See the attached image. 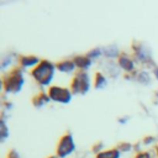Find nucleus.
Wrapping results in <instances>:
<instances>
[{
  "mask_svg": "<svg viewBox=\"0 0 158 158\" xmlns=\"http://www.w3.org/2000/svg\"><path fill=\"white\" fill-rule=\"evenodd\" d=\"M156 74H157V77H158V70H157V72H156Z\"/></svg>",
  "mask_w": 158,
  "mask_h": 158,
  "instance_id": "nucleus-1",
  "label": "nucleus"
}]
</instances>
